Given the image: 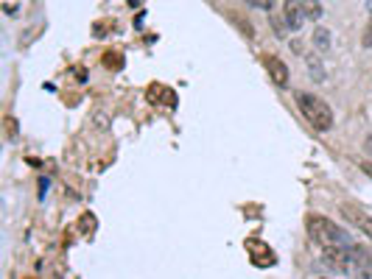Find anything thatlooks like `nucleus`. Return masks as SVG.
Masks as SVG:
<instances>
[{"label":"nucleus","mask_w":372,"mask_h":279,"mask_svg":"<svg viewBox=\"0 0 372 279\" xmlns=\"http://www.w3.org/2000/svg\"><path fill=\"white\" fill-rule=\"evenodd\" d=\"M314 42H317L319 50H327V47H330V31H327V28H317V31H314Z\"/></svg>","instance_id":"6e6552de"},{"label":"nucleus","mask_w":372,"mask_h":279,"mask_svg":"<svg viewBox=\"0 0 372 279\" xmlns=\"http://www.w3.org/2000/svg\"><path fill=\"white\" fill-rule=\"evenodd\" d=\"M302 6H305V14H308L311 20H319V17H322V6H319V0H302Z\"/></svg>","instance_id":"0eeeda50"},{"label":"nucleus","mask_w":372,"mask_h":279,"mask_svg":"<svg viewBox=\"0 0 372 279\" xmlns=\"http://www.w3.org/2000/svg\"><path fill=\"white\" fill-rule=\"evenodd\" d=\"M367 45H372V25H370V31H367V40H364Z\"/></svg>","instance_id":"ddd939ff"},{"label":"nucleus","mask_w":372,"mask_h":279,"mask_svg":"<svg viewBox=\"0 0 372 279\" xmlns=\"http://www.w3.org/2000/svg\"><path fill=\"white\" fill-rule=\"evenodd\" d=\"M82 229H84V232H87V229L93 232V229H95V215H93V212H87V215H84V221H82Z\"/></svg>","instance_id":"9d476101"},{"label":"nucleus","mask_w":372,"mask_h":279,"mask_svg":"<svg viewBox=\"0 0 372 279\" xmlns=\"http://www.w3.org/2000/svg\"><path fill=\"white\" fill-rule=\"evenodd\" d=\"M283 17H285V28H288V31H300L302 23L308 20L302 0H285V3H283Z\"/></svg>","instance_id":"7ed1b4c3"},{"label":"nucleus","mask_w":372,"mask_h":279,"mask_svg":"<svg viewBox=\"0 0 372 279\" xmlns=\"http://www.w3.org/2000/svg\"><path fill=\"white\" fill-rule=\"evenodd\" d=\"M6 126H9V137H11V140L17 137V129H14V126H17V123H14V120H11V118H9V120H6Z\"/></svg>","instance_id":"9b49d317"},{"label":"nucleus","mask_w":372,"mask_h":279,"mask_svg":"<svg viewBox=\"0 0 372 279\" xmlns=\"http://www.w3.org/2000/svg\"><path fill=\"white\" fill-rule=\"evenodd\" d=\"M249 6H255V8H266V11H272V8H275V0H249Z\"/></svg>","instance_id":"1a4fd4ad"},{"label":"nucleus","mask_w":372,"mask_h":279,"mask_svg":"<svg viewBox=\"0 0 372 279\" xmlns=\"http://www.w3.org/2000/svg\"><path fill=\"white\" fill-rule=\"evenodd\" d=\"M246 251L252 254V263H255V266H261V268L275 266V251H272L269 246H263L258 237H249V240H246Z\"/></svg>","instance_id":"20e7f679"},{"label":"nucleus","mask_w":372,"mask_h":279,"mask_svg":"<svg viewBox=\"0 0 372 279\" xmlns=\"http://www.w3.org/2000/svg\"><path fill=\"white\" fill-rule=\"evenodd\" d=\"M361 171H364V173H370V176H372V162H361Z\"/></svg>","instance_id":"f8f14e48"},{"label":"nucleus","mask_w":372,"mask_h":279,"mask_svg":"<svg viewBox=\"0 0 372 279\" xmlns=\"http://www.w3.org/2000/svg\"><path fill=\"white\" fill-rule=\"evenodd\" d=\"M266 67H269V76H272V81L278 87H288V67H285V62H280L278 56H269Z\"/></svg>","instance_id":"423d86ee"},{"label":"nucleus","mask_w":372,"mask_h":279,"mask_svg":"<svg viewBox=\"0 0 372 279\" xmlns=\"http://www.w3.org/2000/svg\"><path fill=\"white\" fill-rule=\"evenodd\" d=\"M305 227H308L311 240L319 249H327V246H350V234L344 232V229H339L333 221H327L322 215H308Z\"/></svg>","instance_id":"f257e3e1"},{"label":"nucleus","mask_w":372,"mask_h":279,"mask_svg":"<svg viewBox=\"0 0 372 279\" xmlns=\"http://www.w3.org/2000/svg\"><path fill=\"white\" fill-rule=\"evenodd\" d=\"M367 8H370V11H372V0H367Z\"/></svg>","instance_id":"2eb2a0df"},{"label":"nucleus","mask_w":372,"mask_h":279,"mask_svg":"<svg viewBox=\"0 0 372 279\" xmlns=\"http://www.w3.org/2000/svg\"><path fill=\"white\" fill-rule=\"evenodd\" d=\"M341 215H344L353 227H359L367 237H372V218L367 215V212H361V210L353 207V204H341Z\"/></svg>","instance_id":"39448f33"},{"label":"nucleus","mask_w":372,"mask_h":279,"mask_svg":"<svg viewBox=\"0 0 372 279\" xmlns=\"http://www.w3.org/2000/svg\"><path fill=\"white\" fill-rule=\"evenodd\" d=\"M129 3H132V6H138V3H140V0H129Z\"/></svg>","instance_id":"dca6fc26"},{"label":"nucleus","mask_w":372,"mask_h":279,"mask_svg":"<svg viewBox=\"0 0 372 279\" xmlns=\"http://www.w3.org/2000/svg\"><path fill=\"white\" fill-rule=\"evenodd\" d=\"M297 106L302 109V115L308 118V123L317 129V132H330L333 129V112L322 98L311 93H297Z\"/></svg>","instance_id":"f03ea898"},{"label":"nucleus","mask_w":372,"mask_h":279,"mask_svg":"<svg viewBox=\"0 0 372 279\" xmlns=\"http://www.w3.org/2000/svg\"><path fill=\"white\" fill-rule=\"evenodd\" d=\"M364 148H367V151H370V154H372V137L367 140V142H364Z\"/></svg>","instance_id":"4468645a"}]
</instances>
